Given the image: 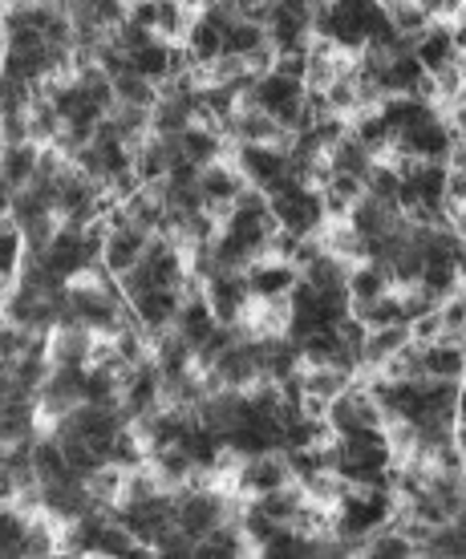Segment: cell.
<instances>
[{
  "label": "cell",
  "instance_id": "9",
  "mask_svg": "<svg viewBox=\"0 0 466 559\" xmlns=\"http://www.w3.org/2000/svg\"><path fill=\"white\" fill-rule=\"evenodd\" d=\"M37 158H41L37 142H9V146H0V179L9 182L13 191H21L37 175Z\"/></svg>",
  "mask_w": 466,
  "mask_h": 559
},
{
  "label": "cell",
  "instance_id": "10",
  "mask_svg": "<svg viewBox=\"0 0 466 559\" xmlns=\"http://www.w3.org/2000/svg\"><path fill=\"white\" fill-rule=\"evenodd\" d=\"M349 260H340V255H333V252H321L312 255L309 264L300 267V280H309L316 293H349L345 288V280H349Z\"/></svg>",
  "mask_w": 466,
  "mask_h": 559
},
{
  "label": "cell",
  "instance_id": "27",
  "mask_svg": "<svg viewBox=\"0 0 466 559\" xmlns=\"http://www.w3.org/2000/svg\"><path fill=\"white\" fill-rule=\"evenodd\" d=\"M463 267H454V264H442V260H426L422 272H418V284H422L426 293H434L442 300V296H451L463 288Z\"/></svg>",
  "mask_w": 466,
  "mask_h": 559
},
{
  "label": "cell",
  "instance_id": "29",
  "mask_svg": "<svg viewBox=\"0 0 466 559\" xmlns=\"http://www.w3.org/2000/svg\"><path fill=\"white\" fill-rule=\"evenodd\" d=\"M236 523H240L243 539L252 544V551H260V547L268 544V535L276 532V527H280L276 519H268L255 503H243V507H240V519H236Z\"/></svg>",
  "mask_w": 466,
  "mask_h": 559
},
{
  "label": "cell",
  "instance_id": "2",
  "mask_svg": "<svg viewBox=\"0 0 466 559\" xmlns=\"http://www.w3.org/2000/svg\"><path fill=\"white\" fill-rule=\"evenodd\" d=\"M236 170L248 179V187H260L268 195L288 179V154L268 142H236Z\"/></svg>",
  "mask_w": 466,
  "mask_h": 559
},
{
  "label": "cell",
  "instance_id": "15",
  "mask_svg": "<svg viewBox=\"0 0 466 559\" xmlns=\"http://www.w3.org/2000/svg\"><path fill=\"white\" fill-rule=\"evenodd\" d=\"M33 471H37V483H77L70 475V466H65V454H61L53 433L33 438Z\"/></svg>",
  "mask_w": 466,
  "mask_h": 559
},
{
  "label": "cell",
  "instance_id": "7",
  "mask_svg": "<svg viewBox=\"0 0 466 559\" xmlns=\"http://www.w3.org/2000/svg\"><path fill=\"white\" fill-rule=\"evenodd\" d=\"M297 267L288 264V260H276V255H260V260L243 267V284H248L252 300H280L297 284Z\"/></svg>",
  "mask_w": 466,
  "mask_h": 559
},
{
  "label": "cell",
  "instance_id": "11",
  "mask_svg": "<svg viewBox=\"0 0 466 559\" xmlns=\"http://www.w3.org/2000/svg\"><path fill=\"white\" fill-rule=\"evenodd\" d=\"M146 466L155 471V478H158V483H163L167 490L187 487V483L195 478V462H191V454H187L183 447L151 450V454H146Z\"/></svg>",
  "mask_w": 466,
  "mask_h": 559
},
{
  "label": "cell",
  "instance_id": "4",
  "mask_svg": "<svg viewBox=\"0 0 466 559\" xmlns=\"http://www.w3.org/2000/svg\"><path fill=\"white\" fill-rule=\"evenodd\" d=\"M203 296L212 305V317L219 324H236L243 321V312L252 305V293L243 284V272H212L203 280Z\"/></svg>",
  "mask_w": 466,
  "mask_h": 559
},
{
  "label": "cell",
  "instance_id": "13",
  "mask_svg": "<svg viewBox=\"0 0 466 559\" xmlns=\"http://www.w3.org/2000/svg\"><path fill=\"white\" fill-rule=\"evenodd\" d=\"M179 151H183V158H191L195 167L219 163V158H224V134H219L215 127H199V122H191V127L179 134Z\"/></svg>",
  "mask_w": 466,
  "mask_h": 559
},
{
  "label": "cell",
  "instance_id": "14",
  "mask_svg": "<svg viewBox=\"0 0 466 559\" xmlns=\"http://www.w3.org/2000/svg\"><path fill=\"white\" fill-rule=\"evenodd\" d=\"M183 53L191 57V66H212L215 57H224V37H219V28H215L212 21L195 16L183 33Z\"/></svg>",
  "mask_w": 466,
  "mask_h": 559
},
{
  "label": "cell",
  "instance_id": "6",
  "mask_svg": "<svg viewBox=\"0 0 466 559\" xmlns=\"http://www.w3.org/2000/svg\"><path fill=\"white\" fill-rule=\"evenodd\" d=\"M151 236H155V231H146V227H139V224L110 227V231H106V248H101V267H106L113 280L127 276L130 267L139 264V255L146 252Z\"/></svg>",
  "mask_w": 466,
  "mask_h": 559
},
{
  "label": "cell",
  "instance_id": "28",
  "mask_svg": "<svg viewBox=\"0 0 466 559\" xmlns=\"http://www.w3.org/2000/svg\"><path fill=\"white\" fill-rule=\"evenodd\" d=\"M191 21H195V16H191V9H187L183 0H158L155 37H163V41H175V37H183Z\"/></svg>",
  "mask_w": 466,
  "mask_h": 559
},
{
  "label": "cell",
  "instance_id": "26",
  "mask_svg": "<svg viewBox=\"0 0 466 559\" xmlns=\"http://www.w3.org/2000/svg\"><path fill=\"white\" fill-rule=\"evenodd\" d=\"M385 16H390V25L397 28V33H410V37H418L434 16L426 13L418 0H382Z\"/></svg>",
  "mask_w": 466,
  "mask_h": 559
},
{
  "label": "cell",
  "instance_id": "19",
  "mask_svg": "<svg viewBox=\"0 0 466 559\" xmlns=\"http://www.w3.org/2000/svg\"><path fill=\"white\" fill-rule=\"evenodd\" d=\"M170 53H175V45L155 37V41H146L142 49L130 53V70L139 73V78H146V82L163 85L170 78Z\"/></svg>",
  "mask_w": 466,
  "mask_h": 559
},
{
  "label": "cell",
  "instance_id": "8",
  "mask_svg": "<svg viewBox=\"0 0 466 559\" xmlns=\"http://www.w3.org/2000/svg\"><path fill=\"white\" fill-rule=\"evenodd\" d=\"M179 305H183V288H146V293L130 296V317L155 336L175 324Z\"/></svg>",
  "mask_w": 466,
  "mask_h": 559
},
{
  "label": "cell",
  "instance_id": "12",
  "mask_svg": "<svg viewBox=\"0 0 466 559\" xmlns=\"http://www.w3.org/2000/svg\"><path fill=\"white\" fill-rule=\"evenodd\" d=\"M410 341V329L406 324H385V329H369L366 345H361V369H382L390 357H394L402 345Z\"/></svg>",
  "mask_w": 466,
  "mask_h": 559
},
{
  "label": "cell",
  "instance_id": "31",
  "mask_svg": "<svg viewBox=\"0 0 466 559\" xmlns=\"http://www.w3.org/2000/svg\"><path fill=\"white\" fill-rule=\"evenodd\" d=\"M155 556H163V559H191V556H195V539H191L187 532H179V527L170 523L167 532L155 539Z\"/></svg>",
  "mask_w": 466,
  "mask_h": 559
},
{
  "label": "cell",
  "instance_id": "22",
  "mask_svg": "<svg viewBox=\"0 0 466 559\" xmlns=\"http://www.w3.org/2000/svg\"><path fill=\"white\" fill-rule=\"evenodd\" d=\"M349 134H354L373 158H385V151L394 146V134H390V127H385V118L378 110L357 114V122H349Z\"/></svg>",
  "mask_w": 466,
  "mask_h": 559
},
{
  "label": "cell",
  "instance_id": "18",
  "mask_svg": "<svg viewBox=\"0 0 466 559\" xmlns=\"http://www.w3.org/2000/svg\"><path fill=\"white\" fill-rule=\"evenodd\" d=\"M345 288H349V300H373V296L390 293V288H394V280H390V267H385V264H378V260H366V264L349 267Z\"/></svg>",
  "mask_w": 466,
  "mask_h": 559
},
{
  "label": "cell",
  "instance_id": "20",
  "mask_svg": "<svg viewBox=\"0 0 466 559\" xmlns=\"http://www.w3.org/2000/svg\"><path fill=\"white\" fill-rule=\"evenodd\" d=\"M325 158H328V170H333V175H354V179H361V182H366L369 167H373V154H369L354 134H345L337 146H328Z\"/></svg>",
  "mask_w": 466,
  "mask_h": 559
},
{
  "label": "cell",
  "instance_id": "33",
  "mask_svg": "<svg viewBox=\"0 0 466 559\" xmlns=\"http://www.w3.org/2000/svg\"><path fill=\"white\" fill-rule=\"evenodd\" d=\"M0 41H4V4H0Z\"/></svg>",
  "mask_w": 466,
  "mask_h": 559
},
{
  "label": "cell",
  "instance_id": "17",
  "mask_svg": "<svg viewBox=\"0 0 466 559\" xmlns=\"http://www.w3.org/2000/svg\"><path fill=\"white\" fill-rule=\"evenodd\" d=\"M463 345L458 341H434V345H422V373L426 378H446V381H463Z\"/></svg>",
  "mask_w": 466,
  "mask_h": 559
},
{
  "label": "cell",
  "instance_id": "25",
  "mask_svg": "<svg viewBox=\"0 0 466 559\" xmlns=\"http://www.w3.org/2000/svg\"><path fill=\"white\" fill-rule=\"evenodd\" d=\"M25 535H28V515L25 511H16L13 503H0V556H21V547H25Z\"/></svg>",
  "mask_w": 466,
  "mask_h": 559
},
{
  "label": "cell",
  "instance_id": "24",
  "mask_svg": "<svg viewBox=\"0 0 466 559\" xmlns=\"http://www.w3.org/2000/svg\"><path fill=\"white\" fill-rule=\"evenodd\" d=\"M110 85H113V102H122V106H146V110H151L158 102V85L139 78L134 70L110 78Z\"/></svg>",
  "mask_w": 466,
  "mask_h": 559
},
{
  "label": "cell",
  "instance_id": "5",
  "mask_svg": "<svg viewBox=\"0 0 466 559\" xmlns=\"http://www.w3.org/2000/svg\"><path fill=\"white\" fill-rule=\"evenodd\" d=\"M248 179H243L236 163H207V167L199 170V195H203V211L215 215V219H224L236 195H240Z\"/></svg>",
  "mask_w": 466,
  "mask_h": 559
},
{
  "label": "cell",
  "instance_id": "30",
  "mask_svg": "<svg viewBox=\"0 0 466 559\" xmlns=\"http://www.w3.org/2000/svg\"><path fill=\"white\" fill-rule=\"evenodd\" d=\"M21 556H57V532L45 519H28V535Z\"/></svg>",
  "mask_w": 466,
  "mask_h": 559
},
{
  "label": "cell",
  "instance_id": "23",
  "mask_svg": "<svg viewBox=\"0 0 466 559\" xmlns=\"http://www.w3.org/2000/svg\"><path fill=\"white\" fill-rule=\"evenodd\" d=\"M28 142H37V146H53L57 142V134H61V118H57V110L49 106V98L45 94H37L33 98V106H28Z\"/></svg>",
  "mask_w": 466,
  "mask_h": 559
},
{
  "label": "cell",
  "instance_id": "21",
  "mask_svg": "<svg viewBox=\"0 0 466 559\" xmlns=\"http://www.w3.org/2000/svg\"><path fill=\"white\" fill-rule=\"evenodd\" d=\"M219 37H224V57H248L255 49H264L268 37H264V25H255V21H240V16H231L224 28H219Z\"/></svg>",
  "mask_w": 466,
  "mask_h": 559
},
{
  "label": "cell",
  "instance_id": "3",
  "mask_svg": "<svg viewBox=\"0 0 466 559\" xmlns=\"http://www.w3.org/2000/svg\"><path fill=\"white\" fill-rule=\"evenodd\" d=\"M236 495H248V499H260V495H268V490L284 487V483H292L288 475V466H284V454L280 450H268V454H252V459H240L236 466Z\"/></svg>",
  "mask_w": 466,
  "mask_h": 559
},
{
  "label": "cell",
  "instance_id": "32",
  "mask_svg": "<svg viewBox=\"0 0 466 559\" xmlns=\"http://www.w3.org/2000/svg\"><path fill=\"white\" fill-rule=\"evenodd\" d=\"M9 203H13V187L0 179V215H9Z\"/></svg>",
  "mask_w": 466,
  "mask_h": 559
},
{
  "label": "cell",
  "instance_id": "1",
  "mask_svg": "<svg viewBox=\"0 0 466 559\" xmlns=\"http://www.w3.org/2000/svg\"><path fill=\"white\" fill-rule=\"evenodd\" d=\"M268 211L280 231L292 236H316L325 227V207H321V191L304 187L297 179H284L276 191H268Z\"/></svg>",
  "mask_w": 466,
  "mask_h": 559
},
{
  "label": "cell",
  "instance_id": "16",
  "mask_svg": "<svg viewBox=\"0 0 466 559\" xmlns=\"http://www.w3.org/2000/svg\"><path fill=\"white\" fill-rule=\"evenodd\" d=\"M94 556H106V559H146L155 556L146 544H139L134 535L118 523V519H106V527L98 532V544H94Z\"/></svg>",
  "mask_w": 466,
  "mask_h": 559
}]
</instances>
